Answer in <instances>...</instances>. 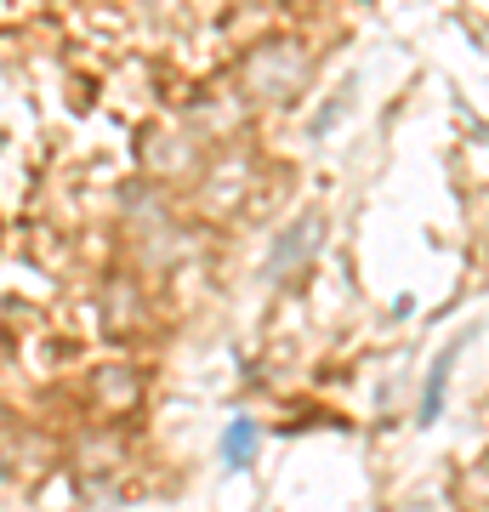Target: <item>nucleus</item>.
I'll return each instance as SVG.
<instances>
[{
    "label": "nucleus",
    "instance_id": "7ed1b4c3",
    "mask_svg": "<svg viewBox=\"0 0 489 512\" xmlns=\"http://www.w3.org/2000/svg\"><path fill=\"white\" fill-rule=\"evenodd\" d=\"M0 427H6V416H0Z\"/></svg>",
    "mask_w": 489,
    "mask_h": 512
},
{
    "label": "nucleus",
    "instance_id": "f03ea898",
    "mask_svg": "<svg viewBox=\"0 0 489 512\" xmlns=\"http://www.w3.org/2000/svg\"><path fill=\"white\" fill-rule=\"evenodd\" d=\"M251 421H234V433H228V461H234V467H245V461H251Z\"/></svg>",
    "mask_w": 489,
    "mask_h": 512
},
{
    "label": "nucleus",
    "instance_id": "f257e3e1",
    "mask_svg": "<svg viewBox=\"0 0 489 512\" xmlns=\"http://www.w3.org/2000/svg\"><path fill=\"white\" fill-rule=\"evenodd\" d=\"M137 393H143V382H137L131 365H103L91 376V404H97V410H131Z\"/></svg>",
    "mask_w": 489,
    "mask_h": 512
}]
</instances>
